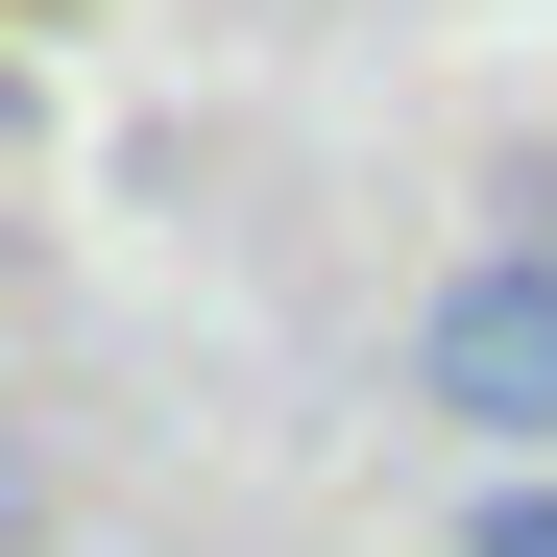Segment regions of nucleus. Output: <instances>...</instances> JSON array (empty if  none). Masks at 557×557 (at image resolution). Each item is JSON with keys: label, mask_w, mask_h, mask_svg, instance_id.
<instances>
[{"label": "nucleus", "mask_w": 557, "mask_h": 557, "mask_svg": "<svg viewBox=\"0 0 557 557\" xmlns=\"http://www.w3.org/2000/svg\"><path fill=\"white\" fill-rule=\"evenodd\" d=\"M436 557H557V460H485V485H460V533Z\"/></svg>", "instance_id": "obj_2"}, {"label": "nucleus", "mask_w": 557, "mask_h": 557, "mask_svg": "<svg viewBox=\"0 0 557 557\" xmlns=\"http://www.w3.org/2000/svg\"><path fill=\"white\" fill-rule=\"evenodd\" d=\"M412 412H436L460 460H557V243H533V219L460 243L436 292H412Z\"/></svg>", "instance_id": "obj_1"}]
</instances>
